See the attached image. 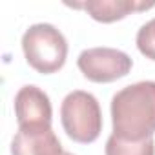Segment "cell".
I'll return each instance as SVG.
<instances>
[{"instance_id":"obj_1","label":"cell","mask_w":155,"mask_h":155,"mask_svg":"<svg viewBox=\"0 0 155 155\" xmlns=\"http://www.w3.org/2000/svg\"><path fill=\"white\" fill-rule=\"evenodd\" d=\"M113 135L142 140L155 133V81H140L117 91L111 99Z\"/></svg>"},{"instance_id":"obj_2","label":"cell","mask_w":155,"mask_h":155,"mask_svg":"<svg viewBox=\"0 0 155 155\" xmlns=\"http://www.w3.org/2000/svg\"><path fill=\"white\" fill-rule=\"evenodd\" d=\"M22 51L26 62L42 75L57 73L68 58L66 37L51 24H33L22 35Z\"/></svg>"},{"instance_id":"obj_3","label":"cell","mask_w":155,"mask_h":155,"mask_svg":"<svg viewBox=\"0 0 155 155\" xmlns=\"http://www.w3.org/2000/svg\"><path fill=\"white\" fill-rule=\"evenodd\" d=\"M60 122L71 140L81 144L95 142L102 131V111L99 101L82 90L68 93L60 104Z\"/></svg>"},{"instance_id":"obj_4","label":"cell","mask_w":155,"mask_h":155,"mask_svg":"<svg viewBox=\"0 0 155 155\" xmlns=\"http://www.w3.org/2000/svg\"><path fill=\"white\" fill-rule=\"evenodd\" d=\"M77 66L88 81L97 84H108L126 77L131 71L133 60L128 53L120 49L102 46L84 49L77 58Z\"/></svg>"},{"instance_id":"obj_5","label":"cell","mask_w":155,"mask_h":155,"mask_svg":"<svg viewBox=\"0 0 155 155\" xmlns=\"http://www.w3.org/2000/svg\"><path fill=\"white\" fill-rule=\"evenodd\" d=\"M15 117L18 128L22 126H51L53 110L51 101L44 90L28 84L15 95Z\"/></svg>"},{"instance_id":"obj_6","label":"cell","mask_w":155,"mask_h":155,"mask_svg":"<svg viewBox=\"0 0 155 155\" xmlns=\"http://www.w3.org/2000/svg\"><path fill=\"white\" fill-rule=\"evenodd\" d=\"M11 155H64L51 126H22L11 140Z\"/></svg>"},{"instance_id":"obj_7","label":"cell","mask_w":155,"mask_h":155,"mask_svg":"<svg viewBox=\"0 0 155 155\" xmlns=\"http://www.w3.org/2000/svg\"><path fill=\"white\" fill-rule=\"evenodd\" d=\"M66 6L75 9H84L93 20L102 24H111L126 18L135 11H148L155 8V2H140V0H86V2H66Z\"/></svg>"},{"instance_id":"obj_8","label":"cell","mask_w":155,"mask_h":155,"mask_svg":"<svg viewBox=\"0 0 155 155\" xmlns=\"http://www.w3.org/2000/svg\"><path fill=\"white\" fill-rule=\"evenodd\" d=\"M106 155H155V142L153 137L142 140H126L111 133L106 140Z\"/></svg>"},{"instance_id":"obj_9","label":"cell","mask_w":155,"mask_h":155,"mask_svg":"<svg viewBox=\"0 0 155 155\" xmlns=\"http://www.w3.org/2000/svg\"><path fill=\"white\" fill-rule=\"evenodd\" d=\"M135 42H137L139 51L146 58L155 60V18H151L150 22L140 26V29L137 31Z\"/></svg>"},{"instance_id":"obj_10","label":"cell","mask_w":155,"mask_h":155,"mask_svg":"<svg viewBox=\"0 0 155 155\" xmlns=\"http://www.w3.org/2000/svg\"><path fill=\"white\" fill-rule=\"evenodd\" d=\"M64 155H73V153H68V151H64Z\"/></svg>"}]
</instances>
